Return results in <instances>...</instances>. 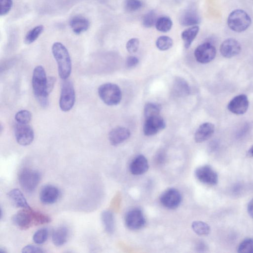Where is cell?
Wrapping results in <instances>:
<instances>
[{
  "label": "cell",
  "mask_w": 253,
  "mask_h": 253,
  "mask_svg": "<svg viewBox=\"0 0 253 253\" xmlns=\"http://www.w3.org/2000/svg\"><path fill=\"white\" fill-rule=\"evenodd\" d=\"M16 226L22 230H27L34 226L46 224L51 221L50 217L31 208L19 211L13 217Z\"/></svg>",
  "instance_id": "1"
},
{
  "label": "cell",
  "mask_w": 253,
  "mask_h": 253,
  "mask_svg": "<svg viewBox=\"0 0 253 253\" xmlns=\"http://www.w3.org/2000/svg\"><path fill=\"white\" fill-rule=\"evenodd\" d=\"M48 78L44 68L37 67L34 70L33 76V87L34 95L39 104L43 107L49 105V95L47 92Z\"/></svg>",
  "instance_id": "2"
},
{
  "label": "cell",
  "mask_w": 253,
  "mask_h": 253,
  "mask_svg": "<svg viewBox=\"0 0 253 253\" xmlns=\"http://www.w3.org/2000/svg\"><path fill=\"white\" fill-rule=\"evenodd\" d=\"M54 58L58 65L60 77L63 80L67 79L71 72V61L66 47L61 43L56 42L52 47Z\"/></svg>",
  "instance_id": "3"
},
{
  "label": "cell",
  "mask_w": 253,
  "mask_h": 253,
  "mask_svg": "<svg viewBox=\"0 0 253 253\" xmlns=\"http://www.w3.org/2000/svg\"><path fill=\"white\" fill-rule=\"evenodd\" d=\"M98 93L101 100L109 106L117 105L122 100L121 91L115 84H103L99 87Z\"/></svg>",
  "instance_id": "4"
},
{
  "label": "cell",
  "mask_w": 253,
  "mask_h": 253,
  "mask_svg": "<svg viewBox=\"0 0 253 253\" xmlns=\"http://www.w3.org/2000/svg\"><path fill=\"white\" fill-rule=\"evenodd\" d=\"M40 173L32 169H22L18 175L19 184L26 192L32 193L35 191L41 180Z\"/></svg>",
  "instance_id": "5"
},
{
  "label": "cell",
  "mask_w": 253,
  "mask_h": 253,
  "mask_svg": "<svg viewBox=\"0 0 253 253\" xmlns=\"http://www.w3.org/2000/svg\"><path fill=\"white\" fill-rule=\"evenodd\" d=\"M228 23L230 29L236 33H242L248 29L251 24V19L243 10H236L230 15Z\"/></svg>",
  "instance_id": "6"
},
{
  "label": "cell",
  "mask_w": 253,
  "mask_h": 253,
  "mask_svg": "<svg viewBox=\"0 0 253 253\" xmlns=\"http://www.w3.org/2000/svg\"><path fill=\"white\" fill-rule=\"evenodd\" d=\"M62 85L60 106L64 112L70 110L75 101V93L72 83L68 79L63 80Z\"/></svg>",
  "instance_id": "7"
},
{
  "label": "cell",
  "mask_w": 253,
  "mask_h": 253,
  "mask_svg": "<svg viewBox=\"0 0 253 253\" xmlns=\"http://www.w3.org/2000/svg\"><path fill=\"white\" fill-rule=\"evenodd\" d=\"M15 133L17 141L21 146H29L34 141V131L29 124L17 123L15 127Z\"/></svg>",
  "instance_id": "8"
},
{
  "label": "cell",
  "mask_w": 253,
  "mask_h": 253,
  "mask_svg": "<svg viewBox=\"0 0 253 253\" xmlns=\"http://www.w3.org/2000/svg\"><path fill=\"white\" fill-rule=\"evenodd\" d=\"M216 55L215 47L209 43H205L200 45L194 51L196 61L203 64H206L212 61Z\"/></svg>",
  "instance_id": "9"
},
{
  "label": "cell",
  "mask_w": 253,
  "mask_h": 253,
  "mask_svg": "<svg viewBox=\"0 0 253 253\" xmlns=\"http://www.w3.org/2000/svg\"><path fill=\"white\" fill-rule=\"evenodd\" d=\"M195 175L201 182L207 185L215 186L218 182L217 173L209 165H204L197 168Z\"/></svg>",
  "instance_id": "10"
},
{
  "label": "cell",
  "mask_w": 253,
  "mask_h": 253,
  "mask_svg": "<svg viewBox=\"0 0 253 253\" xmlns=\"http://www.w3.org/2000/svg\"><path fill=\"white\" fill-rule=\"evenodd\" d=\"M127 227L132 230L142 229L146 224V220L143 212L135 208L129 211L125 217Z\"/></svg>",
  "instance_id": "11"
},
{
  "label": "cell",
  "mask_w": 253,
  "mask_h": 253,
  "mask_svg": "<svg viewBox=\"0 0 253 253\" xmlns=\"http://www.w3.org/2000/svg\"><path fill=\"white\" fill-rule=\"evenodd\" d=\"M161 203L166 208L170 209L177 208L181 204L182 197L176 189L170 188L166 190L160 197Z\"/></svg>",
  "instance_id": "12"
},
{
  "label": "cell",
  "mask_w": 253,
  "mask_h": 253,
  "mask_svg": "<svg viewBox=\"0 0 253 253\" xmlns=\"http://www.w3.org/2000/svg\"><path fill=\"white\" fill-rule=\"evenodd\" d=\"M165 127V122L160 116L149 118H146L144 133L147 136L153 135L164 129Z\"/></svg>",
  "instance_id": "13"
},
{
  "label": "cell",
  "mask_w": 253,
  "mask_h": 253,
  "mask_svg": "<svg viewBox=\"0 0 253 253\" xmlns=\"http://www.w3.org/2000/svg\"><path fill=\"white\" fill-rule=\"evenodd\" d=\"M60 191L52 185H46L42 187L40 193V199L42 203L46 205L52 204L59 199Z\"/></svg>",
  "instance_id": "14"
},
{
  "label": "cell",
  "mask_w": 253,
  "mask_h": 253,
  "mask_svg": "<svg viewBox=\"0 0 253 253\" xmlns=\"http://www.w3.org/2000/svg\"><path fill=\"white\" fill-rule=\"evenodd\" d=\"M241 51L239 43L234 39L225 40L221 45L220 51L223 57L231 58L238 54Z\"/></svg>",
  "instance_id": "15"
},
{
  "label": "cell",
  "mask_w": 253,
  "mask_h": 253,
  "mask_svg": "<svg viewBox=\"0 0 253 253\" xmlns=\"http://www.w3.org/2000/svg\"><path fill=\"white\" fill-rule=\"evenodd\" d=\"M249 102L247 97L245 95H240L236 97L229 103V110L232 113L241 115L245 113L248 110Z\"/></svg>",
  "instance_id": "16"
},
{
  "label": "cell",
  "mask_w": 253,
  "mask_h": 253,
  "mask_svg": "<svg viewBox=\"0 0 253 253\" xmlns=\"http://www.w3.org/2000/svg\"><path fill=\"white\" fill-rule=\"evenodd\" d=\"M149 168L147 159L143 155L135 157L130 165V170L134 175H140L146 173Z\"/></svg>",
  "instance_id": "17"
},
{
  "label": "cell",
  "mask_w": 253,
  "mask_h": 253,
  "mask_svg": "<svg viewBox=\"0 0 253 253\" xmlns=\"http://www.w3.org/2000/svg\"><path fill=\"white\" fill-rule=\"evenodd\" d=\"M130 135V132L128 129L118 127L112 130L109 133V140L112 146H117L125 141Z\"/></svg>",
  "instance_id": "18"
},
{
  "label": "cell",
  "mask_w": 253,
  "mask_h": 253,
  "mask_svg": "<svg viewBox=\"0 0 253 253\" xmlns=\"http://www.w3.org/2000/svg\"><path fill=\"white\" fill-rule=\"evenodd\" d=\"M215 131V126L211 123H205L200 126L195 134L196 143H203L209 139Z\"/></svg>",
  "instance_id": "19"
},
{
  "label": "cell",
  "mask_w": 253,
  "mask_h": 253,
  "mask_svg": "<svg viewBox=\"0 0 253 253\" xmlns=\"http://www.w3.org/2000/svg\"><path fill=\"white\" fill-rule=\"evenodd\" d=\"M70 25L74 34H80L89 29L90 22L85 17L76 16L71 19Z\"/></svg>",
  "instance_id": "20"
},
{
  "label": "cell",
  "mask_w": 253,
  "mask_h": 253,
  "mask_svg": "<svg viewBox=\"0 0 253 253\" xmlns=\"http://www.w3.org/2000/svg\"><path fill=\"white\" fill-rule=\"evenodd\" d=\"M8 197L12 203L17 207L23 209L31 208L22 192L19 189H12L8 193Z\"/></svg>",
  "instance_id": "21"
},
{
  "label": "cell",
  "mask_w": 253,
  "mask_h": 253,
  "mask_svg": "<svg viewBox=\"0 0 253 253\" xmlns=\"http://www.w3.org/2000/svg\"><path fill=\"white\" fill-rule=\"evenodd\" d=\"M173 91L178 97H185L190 93V89L187 82L183 78H176L173 84Z\"/></svg>",
  "instance_id": "22"
},
{
  "label": "cell",
  "mask_w": 253,
  "mask_h": 253,
  "mask_svg": "<svg viewBox=\"0 0 253 253\" xmlns=\"http://www.w3.org/2000/svg\"><path fill=\"white\" fill-rule=\"evenodd\" d=\"M69 236V231L67 227H61L54 230L52 234V240L55 246L65 245Z\"/></svg>",
  "instance_id": "23"
},
{
  "label": "cell",
  "mask_w": 253,
  "mask_h": 253,
  "mask_svg": "<svg viewBox=\"0 0 253 253\" xmlns=\"http://www.w3.org/2000/svg\"><path fill=\"white\" fill-rule=\"evenodd\" d=\"M101 218L105 231L110 234L114 233L115 230V219L113 213L109 211H104L101 214Z\"/></svg>",
  "instance_id": "24"
},
{
  "label": "cell",
  "mask_w": 253,
  "mask_h": 253,
  "mask_svg": "<svg viewBox=\"0 0 253 253\" xmlns=\"http://www.w3.org/2000/svg\"><path fill=\"white\" fill-rule=\"evenodd\" d=\"M201 18L195 11L188 10L184 13L181 18V24L184 26H191L200 23Z\"/></svg>",
  "instance_id": "25"
},
{
  "label": "cell",
  "mask_w": 253,
  "mask_h": 253,
  "mask_svg": "<svg viewBox=\"0 0 253 253\" xmlns=\"http://www.w3.org/2000/svg\"><path fill=\"white\" fill-rule=\"evenodd\" d=\"M199 31V27L198 26H194L189 28V29L183 32L182 38L186 48L188 49L190 47L197 35L198 34Z\"/></svg>",
  "instance_id": "26"
},
{
  "label": "cell",
  "mask_w": 253,
  "mask_h": 253,
  "mask_svg": "<svg viewBox=\"0 0 253 253\" xmlns=\"http://www.w3.org/2000/svg\"><path fill=\"white\" fill-rule=\"evenodd\" d=\"M173 22L171 19L167 17H162L158 18L156 22V29L163 33H167L171 29Z\"/></svg>",
  "instance_id": "27"
},
{
  "label": "cell",
  "mask_w": 253,
  "mask_h": 253,
  "mask_svg": "<svg viewBox=\"0 0 253 253\" xmlns=\"http://www.w3.org/2000/svg\"><path fill=\"white\" fill-rule=\"evenodd\" d=\"M192 228L193 231L199 236H207L209 234L210 228L209 225L202 221H195L192 223Z\"/></svg>",
  "instance_id": "28"
},
{
  "label": "cell",
  "mask_w": 253,
  "mask_h": 253,
  "mask_svg": "<svg viewBox=\"0 0 253 253\" xmlns=\"http://www.w3.org/2000/svg\"><path fill=\"white\" fill-rule=\"evenodd\" d=\"M161 106L155 103L148 102L145 106L144 115L145 118L160 116Z\"/></svg>",
  "instance_id": "29"
},
{
  "label": "cell",
  "mask_w": 253,
  "mask_h": 253,
  "mask_svg": "<svg viewBox=\"0 0 253 253\" xmlns=\"http://www.w3.org/2000/svg\"><path fill=\"white\" fill-rule=\"evenodd\" d=\"M44 31V27L39 25L28 33L25 37L24 42L26 44H31L35 41Z\"/></svg>",
  "instance_id": "30"
},
{
  "label": "cell",
  "mask_w": 253,
  "mask_h": 253,
  "mask_svg": "<svg viewBox=\"0 0 253 253\" xmlns=\"http://www.w3.org/2000/svg\"><path fill=\"white\" fill-rule=\"evenodd\" d=\"M156 45L159 50L164 51L170 49L173 46V42L169 37L163 36L157 39Z\"/></svg>",
  "instance_id": "31"
},
{
  "label": "cell",
  "mask_w": 253,
  "mask_h": 253,
  "mask_svg": "<svg viewBox=\"0 0 253 253\" xmlns=\"http://www.w3.org/2000/svg\"><path fill=\"white\" fill-rule=\"evenodd\" d=\"M32 118L31 112L25 110L18 111L15 116V119L17 123L24 124H29Z\"/></svg>",
  "instance_id": "32"
},
{
  "label": "cell",
  "mask_w": 253,
  "mask_h": 253,
  "mask_svg": "<svg viewBox=\"0 0 253 253\" xmlns=\"http://www.w3.org/2000/svg\"><path fill=\"white\" fill-rule=\"evenodd\" d=\"M49 231L47 229H41L37 231L34 235L33 240L37 244H42L48 239Z\"/></svg>",
  "instance_id": "33"
},
{
  "label": "cell",
  "mask_w": 253,
  "mask_h": 253,
  "mask_svg": "<svg viewBox=\"0 0 253 253\" xmlns=\"http://www.w3.org/2000/svg\"><path fill=\"white\" fill-rule=\"evenodd\" d=\"M238 253H253V239L247 238L243 240L237 248Z\"/></svg>",
  "instance_id": "34"
},
{
  "label": "cell",
  "mask_w": 253,
  "mask_h": 253,
  "mask_svg": "<svg viewBox=\"0 0 253 253\" xmlns=\"http://www.w3.org/2000/svg\"><path fill=\"white\" fill-rule=\"evenodd\" d=\"M143 3L140 0H125V8L126 11L132 12L141 8Z\"/></svg>",
  "instance_id": "35"
},
{
  "label": "cell",
  "mask_w": 253,
  "mask_h": 253,
  "mask_svg": "<svg viewBox=\"0 0 253 253\" xmlns=\"http://www.w3.org/2000/svg\"><path fill=\"white\" fill-rule=\"evenodd\" d=\"M157 19L155 13L151 11L144 16L143 20V25L147 28L152 27L155 24Z\"/></svg>",
  "instance_id": "36"
},
{
  "label": "cell",
  "mask_w": 253,
  "mask_h": 253,
  "mask_svg": "<svg viewBox=\"0 0 253 253\" xmlns=\"http://www.w3.org/2000/svg\"><path fill=\"white\" fill-rule=\"evenodd\" d=\"M0 4H1L0 15L1 16H5L11 10L13 1L12 0H0Z\"/></svg>",
  "instance_id": "37"
},
{
  "label": "cell",
  "mask_w": 253,
  "mask_h": 253,
  "mask_svg": "<svg viewBox=\"0 0 253 253\" xmlns=\"http://www.w3.org/2000/svg\"><path fill=\"white\" fill-rule=\"evenodd\" d=\"M139 42L138 39L133 38L130 39L127 43L126 48L127 51L131 53H135L138 50Z\"/></svg>",
  "instance_id": "38"
},
{
  "label": "cell",
  "mask_w": 253,
  "mask_h": 253,
  "mask_svg": "<svg viewBox=\"0 0 253 253\" xmlns=\"http://www.w3.org/2000/svg\"><path fill=\"white\" fill-rule=\"evenodd\" d=\"M22 252L24 253H43L45 251L41 248L33 245H29L24 247Z\"/></svg>",
  "instance_id": "39"
},
{
  "label": "cell",
  "mask_w": 253,
  "mask_h": 253,
  "mask_svg": "<svg viewBox=\"0 0 253 253\" xmlns=\"http://www.w3.org/2000/svg\"><path fill=\"white\" fill-rule=\"evenodd\" d=\"M138 63L139 60L136 57L131 56L126 61V66L129 68H133L136 67Z\"/></svg>",
  "instance_id": "40"
},
{
  "label": "cell",
  "mask_w": 253,
  "mask_h": 253,
  "mask_svg": "<svg viewBox=\"0 0 253 253\" xmlns=\"http://www.w3.org/2000/svg\"><path fill=\"white\" fill-rule=\"evenodd\" d=\"M55 81V79L54 77H51L48 78L47 84V92L48 94H50L52 90L54 85Z\"/></svg>",
  "instance_id": "41"
},
{
  "label": "cell",
  "mask_w": 253,
  "mask_h": 253,
  "mask_svg": "<svg viewBox=\"0 0 253 253\" xmlns=\"http://www.w3.org/2000/svg\"><path fill=\"white\" fill-rule=\"evenodd\" d=\"M247 209L249 215L253 218V199L249 202Z\"/></svg>",
  "instance_id": "42"
},
{
  "label": "cell",
  "mask_w": 253,
  "mask_h": 253,
  "mask_svg": "<svg viewBox=\"0 0 253 253\" xmlns=\"http://www.w3.org/2000/svg\"><path fill=\"white\" fill-rule=\"evenodd\" d=\"M205 245L203 243H200L197 246V249L199 251H203L205 249Z\"/></svg>",
  "instance_id": "43"
},
{
  "label": "cell",
  "mask_w": 253,
  "mask_h": 253,
  "mask_svg": "<svg viewBox=\"0 0 253 253\" xmlns=\"http://www.w3.org/2000/svg\"><path fill=\"white\" fill-rule=\"evenodd\" d=\"M247 154L249 156L253 157V145L249 150Z\"/></svg>",
  "instance_id": "44"
},
{
  "label": "cell",
  "mask_w": 253,
  "mask_h": 253,
  "mask_svg": "<svg viewBox=\"0 0 253 253\" xmlns=\"http://www.w3.org/2000/svg\"><path fill=\"white\" fill-rule=\"evenodd\" d=\"M163 154H164L162 152L159 154L157 159L159 161V162H162L164 160V157Z\"/></svg>",
  "instance_id": "45"
},
{
  "label": "cell",
  "mask_w": 253,
  "mask_h": 253,
  "mask_svg": "<svg viewBox=\"0 0 253 253\" xmlns=\"http://www.w3.org/2000/svg\"><path fill=\"white\" fill-rule=\"evenodd\" d=\"M0 252L6 253L7 252L5 250H4V249L1 248H0Z\"/></svg>",
  "instance_id": "46"
}]
</instances>
